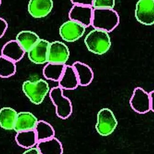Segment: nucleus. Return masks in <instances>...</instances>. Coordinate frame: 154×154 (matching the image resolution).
<instances>
[{
    "label": "nucleus",
    "instance_id": "f257e3e1",
    "mask_svg": "<svg viewBox=\"0 0 154 154\" xmlns=\"http://www.w3.org/2000/svg\"><path fill=\"white\" fill-rule=\"evenodd\" d=\"M84 43L89 51L97 55L106 54L111 46L109 32L98 29H94L86 35Z\"/></svg>",
    "mask_w": 154,
    "mask_h": 154
},
{
    "label": "nucleus",
    "instance_id": "f03ea898",
    "mask_svg": "<svg viewBox=\"0 0 154 154\" xmlns=\"http://www.w3.org/2000/svg\"><path fill=\"white\" fill-rule=\"evenodd\" d=\"M120 22L118 13L114 9H93L91 26L94 29L111 32Z\"/></svg>",
    "mask_w": 154,
    "mask_h": 154
},
{
    "label": "nucleus",
    "instance_id": "7ed1b4c3",
    "mask_svg": "<svg viewBox=\"0 0 154 154\" xmlns=\"http://www.w3.org/2000/svg\"><path fill=\"white\" fill-rule=\"evenodd\" d=\"M50 90L48 83L42 79L35 81H26L22 85V90L25 96L36 105L43 102Z\"/></svg>",
    "mask_w": 154,
    "mask_h": 154
},
{
    "label": "nucleus",
    "instance_id": "20e7f679",
    "mask_svg": "<svg viewBox=\"0 0 154 154\" xmlns=\"http://www.w3.org/2000/svg\"><path fill=\"white\" fill-rule=\"evenodd\" d=\"M49 94L56 108L57 116L63 119L69 118L73 112V106L69 99L64 96L63 90L59 86L54 87L50 90Z\"/></svg>",
    "mask_w": 154,
    "mask_h": 154
},
{
    "label": "nucleus",
    "instance_id": "39448f33",
    "mask_svg": "<svg viewBox=\"0 0 154 154\" xmlns=\"http://www.w3.org/2000/svg\"><path fill=\"white\" fill-rule=\"evenodd\" d=\"M117 125L116 118L111 109L104 108L98 112L95 128L100 135L103 137L110 135L116 130Z\"/></svg>",
    "mask_w": 154,
    "mask_h": 154
},
{
    "label": "nucleus",
    "instance_id": "423d86ee",
    "mask_svg": "<svg viewBox=\"0 0 154 154\" xmlns=\"http://www.w3.org/2000/svg\"><path fill=\"white\" fill-rule=\"evenodd\" d=\"M135 16L143 25L154 24V0H138L136 5Z\"/></svg>",
    "mask_w": 154,
    "mask_h": 154
},
{
    "label": "nucleus",
    "instance_id": "0eeeda50",
    "mask_svg": "<svg viewBox=\"0 0 154 154\" xmlns=\"http://www.w3.org/2000/svg\"><path fill=\"white\" fill-rule=\"evenodd\" d=\"M86 28L82 24L69 20L61 25L59 29V34L61 38L65 41L75 42L83 36Z\"/></svg>",
    "mask_w": 154,
    "mask_h": 154
},
{
    "label": "nucleus",
    "instance_id": "6e6552de",
    "mask_svg": "<svg viewBox=\"0 0 154 154\" xmlns=\"http://www.w3.org/2000/svg\"><path fill=\"white\" fill-rule=\"evenodd\" d=\"M129 103L132 109L138 114H146L151 110L149 93L140 87L134 89Z\"/></svg>",
    "mask_w": 154,
    "mask_h": 154
},
{
    "label": "nucleus",
    "instance_id": "1a4fd4ad",
    "mask_svg": "<svg viewBox=\"0 0 154 154\" xmlns=\"http://www.w3.org/2000/svg\"><path fill=\"white\" fill-rule=\"evenodd\" d=\"M69 57V49L64 42L56 41L50 43L48 62L66 65Z\"/></svg>",
    "mask_w": 154,
    "mask_h": 154
},
{
    "label": "nucleus",
    "instance_id": "9d476101",
    "mask_svg": "<svg viewBox=\"0 0 154 154\" xmlns=\"http://www.w3.org/2000/svg\"><path fill=\"white\" fill-rule=\"evenodd\" d=\"M50 43L47 40L40 39L34 47L27 52L29 60L37 65H43L48 63Z\"/></svg>",
    "mask_w": 154,
    "mask_h": 154
},
{
    "label": "nucleus",
    "instance_id": "9b49d317",
    "mask_svg": "<svg viewBox=\"0 0 154 154\" xmlns=\"http://www.w3.org/2000/svg\"><path fill=\"white\" fill-rule=\"evenodd\" d=\"M93 9L91 6L74 5L69 14V19L77 22L86 28L91 25Z\"/></svg>",
    "mask_w": 154,
    "mask_h": 154
},
{
    "label": "nucleus",
    "instance_id": "f8f14e48",
    "mask_svg": "<svg viewBox=\"0 0 154 154\" xmlns=\"http://www.w3.org/2000/svg\"><path fill=\"white\" fill-rule=\"evenodd\" d=\"M53 6V0H29L28 12L33 18L40 19L48 16Z\"/></svg>",
    "mask_w": 154,
    "mask_h": 154
},
{
    "label": "nucleus",
    "instance_id": "ddd939ff",
    "mask_svg": "<svg viewBox=\"0 0 154 154\" xmlns=\"http://www.w3.org/2000/svg\"><path fill=\"white\" fill-rule=\"evenodd\" d=\"M38 118L32 113L28 111L18 113L14 130L16 133L35 129Z\"/></svg>",
    "mask_w": 154,
    "mask_h": 154
},
{
    "label": "nucleus",
    "instance_id": "4468645a",
    "mask_svg": "<svg viewBox=\"0 0 154 154\" xmlns=\"http://www.w3.org/2000/svg\"><path fill=\"white\" fill-rule=\"evenodd\" d=\"M25 52L16 40H12L6 42L2 49V56L16 63L20 61Z\"/></svg>",
    "mask_w": 154,
    "mask_h": 154
},
{
    "label": "nucleus",
    "instance_id": "2eb2a0df",
    "mask_svg": "<svg viewBox=\"0 0 154 154\" xmlns=\"http://www.w3.org/2000/svg\"><path fill=\"white\" fill-rule=\"evenodd\" d=\"M59 86L63 90H73L79 85L76 73L72 66L66 65L62 76L58 82Z\"/></svg>",
    "mask_w": 154,
    "mask_h": 154
},
{
    "label": "nucleus",
    "instance_id": "dca6fc26",
    "mask_svg": "<svg viewBox=\"0 0 154 154\" xmlns=\"http://www.w3.org/2000/svg\"><path fill=\"white\" fill-rule=\"evenodd\" d=\"M72 66L76 73L79 85L86 87L92 82L94 79V73L89 66L78 61L74 62Z\"/></svg>",
    "mask_w": 154,
    "mask_h": 154
},
{
    "label": "nucleus",
    "instance_id": "f3484780",
    "mask_svg": "<svg viewBox=\"0 0 154 154\" xmlns=\"http://www.w3.org/2000/svg\"><path fill=\"white\" fill-rule=\"evenodd\" d=\"M41 154H63V146L57 138L54 137L38 142L36 145Z\"/></svg>",
    "mask_w": 154,
    "mask_h": 154
},
{
    "label": "nucleus",
    "instance_id": "a211bd4d",
    "mask_svg": "<svg viewBox=\"0 0 154 154\" xmlns=\"http://www.w3.org/2000/svg\"><path fill=\"white\" fill-rule=\"evenodd\" d=\"M38 35L31 31L23 30L20 32L16 37V40L27 53L39 41Z\"/></svg>",
    "mask_w": 154,
    "mask_h": 154
},
{
    "label": "nucleus",
    "instance_id": "6ab92c4d",
    "mask_svg": "<svg viewBox=\"0 0 154 154\" xmlns=\"http://www.w3.org/2000/svg\"><path fill=\"white\" fill-rule=\"evenodd\" d=\"M18 113L9 107L0 109V127L6 130H12L14 128Z\"/></svg>",
    "mask_w": 154,
    "mask_h": 154
},
{
    "label": "nucleus",
    "instance_id": "aec40b11",
    "mask_svg": "<svg viewBox=\"0 0 154 154\" xmlns=\"http://www.w3.org/2000/svg\"><path fill=\"white\" fill-rule=\"evenodd\" d=\"M15 139L17 145L26 149L34 147L38 143L34 130L16 133Z\"/></svg>",
    "mask_w": 154,
    "mask_h": 154
},
{
    "label": "nucleus",
    "instance_id": "412c9836",
    "mask_svg": "<svg viewBox=\"0 0 154 154\" xmlns=\"http://www.w3.org/2000/svg\"><path fill=\"white\" fill-rule=\"evenodd\" d=\"M66 66L63 64L48 62L42 70L44 78L48 80L58 82L62 76Z\"/></svg>",
    "mask_w": 154,
    "mask_h": 154
},
{
    "label": "nucleus",
    "instance_id": "4be33fe9",
    "mask_svg": "<svg viewBox=\"0 0 154 154\" xmlns=\"http://www.w3.org/2000/svg\"><path fill=\"white\" fill-rule=\"evenodd\" d=\"M34 130L38 142L48 140L55 137V132L53 127L44 120H38Z\"/></svg>",
    "mask_w": 154,
    "mask_h": 154
},
{
    "label": "nucleus",
    "instance_id": "5701e85b",
    "mask_svg": "<svg viewBox=\"0 0 154 154\" xmlns=\"http://www.w3.org/2000/svg\"><path fill=\"white\" fill-rule=\"evenodd\" d=\"M16 72L15 62L3 56H0V77L10 78L13 76Z\"/></svg>",
    "mask_w": 154,
    "mask_h": 154
},
{
    "label": "nucleus",
    "instance_id": "b1692460",
    "mask_svg": "<svg viewBox=\"0 0 154 154\" xmlns=\"http://www.w3.org/2000/svg\"><path fill=\"white\" fill-rule=\"evenodd\" d=\"M116 5V0H93V9H113Z\"/></svg>",
    "mask_w": 154,
    "mask_h": 154
},
{
    "label": "nucleus",
    "instance_id": "393cba45",
    "mask_svg": "<svg viewBox=\"0 0 154 154\" xmlns=\"http://www.w3.org/2000/svg\"><path fill=\"white\" fill-rule=\"evenodd\" d=\"M7 21L3 18L0 17V38H2L8 29Z\"/></svg>",
    "mask_w": 154,
    "mask_h": 154
},
{
    "label": "nucleus",
    "instance_id": "a878e982",
    "mask_svg": "<svg viewBox=\"0 0 154 154\" xmlns=\"http://www.w3.org/2000/svg\"><path fill=\"white\" fill-rule=\"evenodd\" d=\"M74 5H83L92 7L93 0H70Z\"/></svg>",
    "mask_w": 154,
    "mask_h": 154
},
{
    "label": "nucleus",
    "instance_id": "bb28decb",
    "mask_svg": "<svg viewBox=\"0 0 154 154\" xmlns=\"http://www.w3.org/2000/svg\"><path fill=\"white\" fill-rule=\"evenodd\" d=\"M22 154H41L38 148L36 147H31L26 149V151Z\"/></svg>",
    "mask_w": 154,
    "mask_h": 154
},
{
    "label": "nucleus",
    "instance_id": "cd10ccee",
    "mask_svg": "<svg viewBox=\"0 0 154 154\" xmlns=\"http://www.w3.org/2000/svg\"><path fill=\"white\" fill-rule=\"evenodd\" d=\"M151 101V110L154 113V90L149 93Z\"/></svg>",
    "mask_w": 154,
    "mask_h": 154
},
{
    "label": "nucleus",
    "instance_id": "c85d7f7f",
    "mask_svg": "<svg viewBox=\"0 0 154 154\" xmlns=\"http://www.w3.org/2000/svg\"><path fill=\"white\" fill-rule=\"evenodd\" d=\"M2 0H0V6L1 5V4H2Z\"/></svg>",
    "mask_w": 154,
    "mask_h": 154
}]
</instances>
